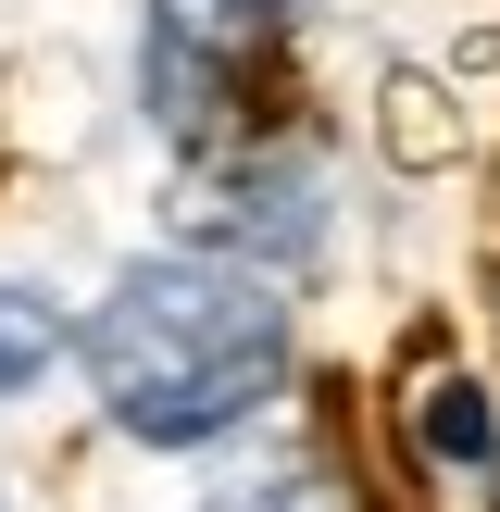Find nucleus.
<instances>
[{
	"label": "nucleus",
	"mask_w": 500,
	"mask_h": 512,
	"mask_svg": "<svg viewBox=\"0 0 500 512\" xmlns=\"http://www.w3.org/2000/svg\"><path fill=\"white\" fill-rule=\"evenodd\" d=\"M100 413L138 450H213L288 388V300L238 250H150L100 288V313L75 325Z\"/></svg>",
	"instance_id": "nucleus-1"
},
{
	"label": "nucleus",
	"mask_w": 500,
	"mask_h": 512,
	"mask_svg": "<svg viewBox=\"0 0 500 512\" xmlns=\"http://www.w3.org/2000/svg\"><path fill=\"white\" fill-rule=\"evenodd\" d=\"M250 50H263V0H150V38H138L150 113L175 138H213L225 100L250 88Z\"/></svg>",
	"instance_id": "nucleus-2"
},
{
	"label": "nucleus",
	"mask_w": 500,
	"mask_h": 512,
	"mask_svg": "<svg viewBox=\"0 0 500 512\" xmlns=\"http://www.w3.org/2000/svg\"><path fill=\"white\" fill-rule=\"evenodd\" d=\"M413 450L425 463H500V413H488V388H463V375H438V388L413 400Z\"/></svg>",
	"instance_id": "nucleus-3"
},
{
	"label": "nucleus",
	"mask_w": 500,
	"mask_h": 512,
	"mask_svg": "<svg viewBox=\"0 0 500 512\" xmlns=\"http://www.w3.org/2000/svg\"><path fill=\"white\" fill-rule=\"evenodd\" d=\"M63 350H75V325L50 313L38 288H0V400H25L50 363H63Z\"/></svg>",
	"instance_id": "nucleus-4"
},
{
	"label": "nucleus",
	"mask_w": 500,
	"mask_h": 512,
	"mask_svg": "<svg viewBox=\"0 0 500 512\" xmlns=\"http://www.w3.org/2000/svg\"><path fill=\"white\" fill-rule=\"evenodd\" d=\"M213 512H338V500L288 463V475H263V488H213Z\"/></svg>",
	"instance_id": "nucleus-5"
}]
</instances>
